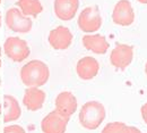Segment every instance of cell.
Here are the masks:
<instances>
[{"label":"cell","instance_id":"30bf717a","mask_svg":"<svg viewBox=\"0 0 147 133\" xmlns=\"http://www.w3.org/2000/svg\"><path fill=\"white\" fill-rule=\"evenodd\" d=\"M76 109H77V99L71 92L63 91L57 95L55 110L58 113L70 118V116L76 112Z\"/></svg>","mask_w":147,"mask_h":133},{"label":"cell","instance_id":"7402d4cb","mask_svg":"<svg viewBox=\"0 0 147 133\" xmlns=\"http://www.w3.org/2000/svg\"><path fill=\"white\" fill-rule=\"evenodd\" d=\"M145 72H146V74H147V63H146V65H145Z\"/></svg>","mask_w":147,"mask_h":133},{"label":"cell","instance_id":"cb8c5ba5","mask_svg":"<svg viewBox=\"0 0 147 133\" xmlns=\"http://www.w3.org/2000/svg\"><path fill=\"white\" fill-rule=\"evenodd\" d=\"M0 3H1V0H0Z\"/></svg>","mask_w":147,"mask_h":133},{"label":"cell","instance_id":"603a6c76","mask_svg":"<svg viewBox=\"0 0 147 133\" xmlns=\"http://www.w3.org/2000/svg\"><path fill=\"white\" fill-rule=\"evenodd\" d=\"M0 67H1V59H0Z\"/></svg>","mask_w":147,"mask_h":133},{"label":"cell","instance_id":"2e32d148","mask_svg":"<svg viewBox=\"0 0 147 133\" xmlns=\"http://www.w3.org/2000/svg\"><path fill=\"white\" fill-rule=\"evenodd\" d=\"M17 5L24 16L36 17L43 10V7L40 0H17Z\"/></svg>","mask_w":147,"mask_h":133},{"label":"cell","instance_id":"9a60e30c","mask_svg":"<svg viewBox=\"0 0 147 133\" xmlns=\"http://www.w3.org/2000/svg\"><path fill=\"white\" fill-rule=\"evenodd\" d=\"M22 115V109L15 97L3 95V123L17 121Z\"/></svg>","mask_w":147,"mask_h":133},{"label":"cell","instance_id":"9c48e42d","mask_svg":"<svg viewBox=\"0 0 147 133\" xmlns=\"http://www.w3.org/2000/svg\"><path fill=\"white\" fill-rule=\"evenodd\" d=\"M73 33L68 27L58 26L49 34V43L55 50H65L70 47L73 42Z\"/></svg>","mask_w":147,"mask_h":133},{"label":"cell","instance_id":"8992f818","mask_svg":"<svg viewBox=\"0 0 147 133\" xmlns=\"http://www.w3.org/2000/svg\"><path fill=\"white\" fill-rule=\"evenodd\" d=\"M69 118L52 110L47 115L41 122V129L43 133H65Z\"/></svg>","mask_w":147,"mask_h":133},{"label":"cell","instance_id":"52a82bcc","mask_svg":"<svg viewBox=\"0 0 147 133\" xmlns=\"http://www.w3.org/2000/svg\"><path fill=\"white\" fill-rule=\"evenodd\" d=\"M132 58H134V48L131 46L117 44L114 49L111 51L110 61L115 68L123 71L127 66L130 65Z\"/></svg>","mask_w":147,"mask_h":133},{"label":"cell","instance_id":"277c9868","mask_svg":"<svg viewBox=\"0 0 147 133\" xmlns=\"http://www.w3.org/2000/svg\"><path fill=\"white\" fill-rule=\"evenodd\" d=\"M102 26V17L96 7H87L82 10L78 17V27L85 33L98 31Z\"/></svg>","mask_w":147,"mask_h":133},{"label":"cell","instance_id":"ba28073f","mask_svg":"<svg viewBox=\"0 0 147 133\" xmlns=\"http://www.w3.org/2000/svg\"><path fill=\"white\" fill-rule=\"evenodd\" d=\"M112 19L115 24L121 26H129L135 20V13L128 0H120L112 13Z\"/></svg>","mask_w":147,"mask_h":133},{"label":"cell","instance_id":"5bb4252c","mask_svg":"<svg viewBox=\"0 0 147 133\" xmlns=\"http://www.w3.org/2000/svg\"><path fill=\"white\" fill-rule=\"evenodd\" d=\"M83 44L87 50H91L97 55H104L109 49V42L101 34L83 37Z\"/></svg>","mask_w":147,"mask_h":133},{"label":"cell","instance_id":"d6986e66","mask_svg":"<svg viewBox=\"0 0 147 133\" xmlns=\"http://www.w3.org/2000/svg\"><path fill=\"white\" fill-rule=\"evenodd\" d=\"M140 113H142V117H143V119L145 121V123L147 124V102L143 106V107H142Z\"/></svg>","mask_w":147,"mask_h":133},{"label":"cell","instance_id":"7a4b0ae2","mask_svg":"<svg viewBox=\"0 0 147 133\" xmlns=\"http://www.w3.org/2000/svg\"><path fill=\"white\" fill-rule=\"evenodd\" d=\"M105 118V108L100 101L86 102L79 113V122L87 130H96Z\"/></svg>","mask_w":147,"mask_h":133},{"label":"cell","instance_id":"5b68a950","mask_svg":"<svg viewBox=\"0 0 147 133\" xmlns=\"http://www.w3.org/2000/svg\"><path fill=\"white\" fill-rule=\"evenodd\" d=\"M6 25L17 33H28L32 30V19L24 16L17 8H10L6 13Z\"/></svg>","mask_w":147,"mask_h":133},{"label":"cell","instance_id":"e0dca14e","mask_svg":"<svg viewBox=\"0 0 147 133\" xmlns=\"http://www.w3.org/2000/svg\"><path fill=\"white\" fill-rule=\"evenodd\" d=\"M101 133H130L129 126L122 122H112L104 126Z\"/></svg>","mask_w":147,"mask_h":133},{"label":"cell","instance_id":"ac0fdd59","mask_svg":"<svg viewBox=\"0 0 147 133\" xmlns=\"http://www.w3.org/2000/svg\"><path fill=\"white\" fill-rule=\"evenodd\" d=\"M3 133H26L25 130L19 125H9L3 129Z\"/></svg>","mask_w":147,"mask_h":133},{"label":"cell","instance_id":"7c38bea8","mask_svg":"<svg viewBox=\"0 0 147 133\" xmlns=\"http://www.w3.org/2000/svg\"><path fill=\"white\" fill-rule=\"evenodd\" d=\"M76 71L82 80H92L100 71V64L95 58L86 56L78 60Z\"/></svg>","mask_w":147,"mask_h":133},{"label":"cell","instance_id":"6da1fadb","mask_svg":"<svg viewBox=\"0 0 147 133\" xmlns=\"http://www.w3.org/2000/svg\"><path fill=\"white\" fill-rule=\"evenodd\" d=\"M50 76L49 67L41 60H31L20 70L22 82L28 88H38L44 85Z\"/></svg>","mask_w":147,"mask_h":133},{"label":"cell","instance_id":"8fae6325","mask_svg":"<svg viewBox=\"0 0 147 133\" xmlns=\"http://www.w3.org/2000/svg\"><path fill=\"white\" fill-rule=\"evenodd\" d=\"M79 7V0H55V16L61 20H70L75 17Z\"/></svg>","mask_w":147,"mask_h":133},{"label":"cell","instance_id":"ffe728a7","mask_svg":"<svg viewBox=\"0 0 147 133\" xmlns=\"http://www.w3.org/2000/svg\"><path fill=\"white\" fill-rule=\"evenodd\" d=\"M129 132L130 133H142V131L135 126H129Z\"/></svg>","mask_w":147,"mask_h":133},{"label":"cell","instance_id":"4fadbf2b","mask_svg":"<svg viewBox=\"0 0 147 133\" xmlns=\"http://www.w3.org/2000/svg\"><path fill=\"white\" fill-rule=\"evenodd\" d=\"M45 101V92L38 88H27L23 98L24 106L31 110L36 112L43 107Z\"/></svg>","mask_w":147,"mask_h":133},{"label":"cell","instance_id":"3957f363","mask_svg":"<svg viewBox=\"0 0 147 133\" xmlns=\"http://www.w3.org/2000/svg\"><path fill=\"white\" fill-rule=\"evenodd\" d=\"M5 54L11 60L20 63L30 56V47L25 40L17 37H9L3 44Z\"/></svg>","mask_w":147,"mask_h":133},{"label":"cell","instance_id":"44dd1931","mask_svg":"<svg viewBox=\"0 0 147 133\" xmlns=\"http://www.w3.org/2000/svg\"><path fill=\"white\" fill-rule=\"evenodd\" d=\"M137 1L140 2V3H145V5L147 3V0H137Z\"/></svg>","mask_w":147,"mask_h":133}]
</instances>
